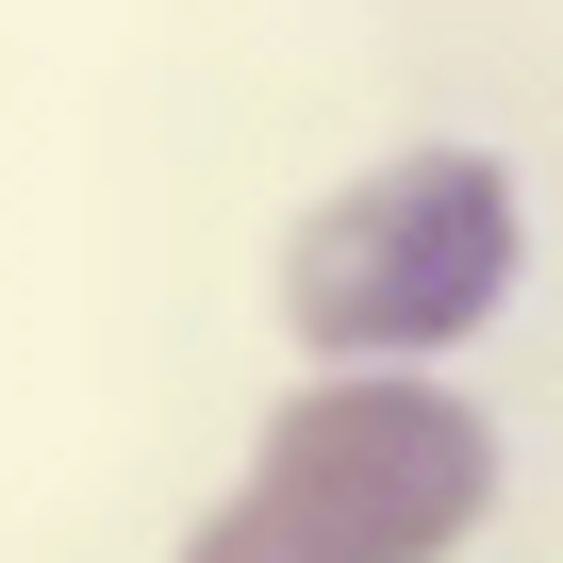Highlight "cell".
<instances>
[{
  "instance_id": "1",
  "label": "cell",
  "mask_w": 563,
  "mask_h": 563,
  "mask_svg": "<svg viewBox=\"0 0 563 563\" xmlns=\"http://www.w3.org/2000/svg\"><path fill=\"white\" fill-rule=\"evenodd\" d=\"M431 514H448V431L415 398H332V415H299L232 563H398Z\"/></svg>"
},
{
  "instance_id": "2",
  "label": "cell",
  "mask_w": 563,
  "mask_h": 563,
  "mask_svg": "<svg viewBox=\"0 0 563 563\" xmlns=\"http://www.w3.org/2000/svg\"><path fill=\"white\" fill-rule=\"evenodd\" d=\"M481 265H497L481 183H382L365 216L316 232V316H349V332H415V316H464V299H481Z\"/></svg>"
}]
</instances>
